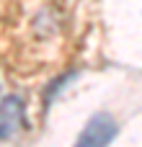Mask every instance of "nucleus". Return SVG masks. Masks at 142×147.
I'll list each match as a JSON object with an SVG mask.
<instances>
[{"mask_svg": "<svg viewBox=\"0 0 142 147\" xmlns=\"http://www.w3.org/2000/svg\"><path fill=\"white\" fill-rule=\"evenodd\" d=\"M26 127V111L23 101L18 96H5L0 98V140L16 137Z\"/></svg>", "mask_w": 142, "mask_h": 147, "instance_id": "obj_2", "label": "nucleus"}, {"mask_svg": "<svg viewBox=\"0 0 142 147\" xmlns=\"http://www.w3.org/2000/svg\"><path fill=\"white\" fill-rule=\"evenodd\" d=\"M116 132H119V124L109 114H96L80 132L75 147H109L111 140L116 137Z\"/></svg>", "mask_w": 142, "mask_h": 147, "instance_id": "obj_1", "label": "nucleus"}]
</instances>
